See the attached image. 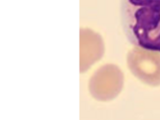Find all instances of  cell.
Masks as SVG:
<instances>
[{
  "label": "cell",
  "mask_w": 160,
  "mask_h": 120,
  "mask_svg": "<svg viewBox=\"0 0 160 120\" xmlns=\"http://www.w3.org/2000/svg\"><path fill=\"white\" fill-rule=\"evenodd\" d=\"M124 3L134 42L160 51V0H124Z\"/></svg>",
  "instance_id": "1"
},
{
  "label": "cell",
  "mask_w": 160,
  "mask_h": 120,
  "mask_svg": "<svg viewBox=\"0 0 160 120\" xmlns=\"http://www.w3.org/2000/svg\"><path fill=\"white\" fill-rule=\"evenodd\" d=\"M135 50L134 71L135 75L149 85H160V54L143 48Z\"/></svg>",
  "instance_id": "2"
}]
</instances>
